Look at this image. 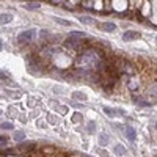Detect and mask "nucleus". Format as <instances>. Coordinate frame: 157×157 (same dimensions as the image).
<instances>
[{"label":"nucleus","instance_id":"1","mask_svg":"<svg viewBox=\"0 0 157 157\" xmlns=\"http://www.w3.org/2000/svg\"><path fill=\"white\" fill-rule=\"evenodd\" d=\"M101 65V60L99 57L96 55L94 52H90V50H86L83 52L82 55L77 58V66L80 68V69H94V68H98Z\"/></svg>","mask_w":157,"mask_h":157},{"label":"nucleus","instance_id":"2","mask_svg":"<svg viewBox=\"0 0 157 157\" xmlns=\"http://www.w3.org/2000/svg\"><path fill=\"white\" fill-rule=\"evenodd\" d=\"M33 36H35V30H25V32H22L20 35L17 36V41L19 43H29V41H32L33 39Z\"/></svg>","mask_w":157,"mask_h":157},{"label":"nucleus","instance_id":"3","mask_svg":"<svg viewBox=\"0 0 157 157\" xmlns=\"http://www.w3.org/2000/svg\"><path fill=\"white\" fill-rule=\"evenodd\" d=\"M138 38H140V33L138 32L129 30V32L122 33V39H124V41H135V39H138Z\"/></svg>","mask_w":157,"mask_h":157},{"label":"nucleus","instance_id":"4","mask_svg":"<svg viewBox=\"0 0 157 157\" xmlns=\"http://www.w3.org/2000/svg\"><path fill=\"white\" fill-rule=\"evenodd\" d=\"M124 134H126V137L131 141H135V138H137V132H135L134 127H126L124 129Z\"/></svg>","mask_w":157,"mask_h":157},{"label":"nucleus","instance_id":"5","mask_svg":"<svg viewBox=\"0 0 157 157\" xmlns=\"http://www.w3.org/2000/svg\"><path fill=\"white\" fill-rule=\"evenodd\" d=\"M101 27V30H104V32H113L115 29H116V25H115L113 22H104V24H99Z\"/></svg>","mask_w":157,"mask_h":157},{"label":"nucleus","instance_id":"6","mask_svg":"<svg viewBox=\"0 0 157 157\" xmlns=\"http://www.w3.org/2000/svg\"><path fill=\"white\" fill-rule=\"evenodd\" d=\"M11 20H13V16L10 14V13H6V14L0 16V24H10Z\"/></svg>","mask_w":157,"mask_h":157},{"label":"nucleus","instance_id":"7","mask_svg":"<svg viewBox=\"0 0 157 157\" xmlns=\"http://www.w3.org/2000/svg\"><path fill=\"white\" fill-rule=\"evenodd\" d=\"M33 148H35V145H33V143H29V145H27V143H25V145H19V151H24V152H29L30 151V149H33Z\"/></svg>","mask_w":157,"mask_h":157},{"label":"nucleus","instance_id":"8","mask_svg":"<svg viewBox=\"0 0 157 157\" xmlns=\"http://www.w3.org/2000/svg\"><path fill=\"white\" fill-rule=\"evenodd\" d=\"M13 138H14L16 141H24V140H25V132H22V131H17V132H14V135H13Z\"/></svg>","mask_w":157,"mask_h":157},{"label":"nucleus","instance_id":"9","mask_svg":"<svg viewBox=\"0 0 157 157\" xmlns=\"http://www.w3.org/2000/svg\"><path fill=\"white\" fill-rule=\"evenodd\" d=\"M104 113H107L110 118H113V116H116V110H113V108H110V107H104Z\"/></svg>","mask_w":157,"mask_h":157},{"label":"nucleus","instance_id":"10","mask_svg":"<svg viewBox=\"0 0 157 157\" xmlns=\"http://www.w3.org/2000/svg\"><path fill=\"white\" fill-rule=\"evenodd\" d=\"M115 152H116L118 155H124L126 154V148L121 146V145H116V146H115Z\"/></svg>","mask_w":157,"mask_h":157},{"label":"nucleus","instance_id":"11","mask_svg":"<svg viewBox=\"0 0 157 157\" xmlns=\"http://www.w3.org/2000/svg\"><path fill=\"white\" fill-rule=\"evenodd\" d=\"M53 20H55V22H58V24H61V25H65V27H71V25H72L69 20H65V19H60V17H53Z\"/></svg>","mask_w":157,"mask_h":157},{"label":"nucleus","instance_id":"12","mask_svg":"<svg viewBox=\"0 0 157 157\" xmlns=\"http://www.w3.org/2000/svg\"><path fill=\"white\" fill-rule=\"evenodd\" d=\"M80 20H82L83 24H88V25H91V24H98L94 19H91V17H85V16H82V17H80Z\"/></svg>","mask_w":157,"mask_h":157},{"label":"nucleus","instance_id":"13","mask_svg":"<svg viewBox=\"0 0 157 157\" xmlns=\"http://www.w3.org/2000/svg\"><path fill=\"white\" fill-rule=\"evenodd\" d=\"M99 143H101V145H107V143H108V135L107 134H101L99 135Z\"/></svg>","mask_w":157,"mask_h":157},{"label":"nucleus","instance_id":"14","mask_svg":"<svg viewBox=\"0 0 157 157\" xmlns=\"http://www.w3.org/2000/svg\"><path fill=\"white\" fill-rule=\"evenodd\" d=\"M0 127L5 129V131H11V129H14L13 122H2V124H0Z\"/></svg>","mask_w":157,"mask_h":157},{"label":"nucleus","instance_id":"15","mask_svg":"<svg viewBox=\"0 0 157 157\" xmlns=\"http://www.w3.org/2000/svg\"><path fill=\"white\" fill-rule=\"evenodd\" d=\"M72 96H74V99H82V101H85V99H86V96H85L83 93H77V91L74 93Z\"/></svg>","mask_w":157,"mask_h":157},{"label":"nucleus","instance_id":"16","mask_svg":"<svg viewBox=\"0 0 157 157\" xmlns=\"http://www.w3.org/2000/svg\"><path fill=\"white\" fill-rule=\"evenodd\" d=\"M27 8L29 10H36V8H39V5L38 3H27Z\"/></svg>","mask_w":157,"mask_h":157},{"label":"nucleus","instance_id":"17","mask_svg":"<svg viewBox=\"0 0 157 157\" xmlns=\"http://www.w3.org/2000/svg\"><path fill=\"white\" fill-rule=\"evenodd\" d=\"M94 127H96V124H94V122H88V132H94Z\"/></svg>","mask_w":157,"mask_h":157},{"label":"nucleus","instance_id":"18","mask_svg":"<svg viewBox=\"0 0 157 157\" xmlns=\"http://www.w3.org/2000/svg\"><path fill=\"white\" fill-rule=\"evenodd\" d=\"M6 141H8V137H5V135H0V145H6Z\"/></svg>","mask_w":157,"mask_h":157}]
</instances>
